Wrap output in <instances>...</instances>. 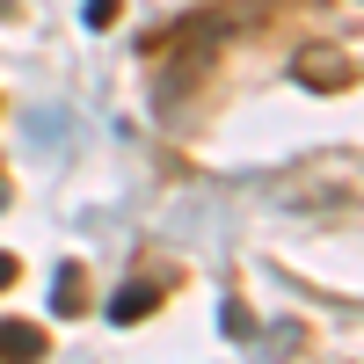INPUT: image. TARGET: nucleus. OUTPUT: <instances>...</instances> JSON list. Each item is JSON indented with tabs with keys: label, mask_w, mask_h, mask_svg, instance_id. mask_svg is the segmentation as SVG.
Instances as JSON below:
<instances>
[{
	"label": "nucleus",
	"mask_w": 364,
	"mask_h": 364,
	"mask_svg": "<svg viewBox=\"0 0 364 364\" xmlns=\"http://www.w3.org/2000/svg\"><path fill=\"white\" fill-rule=\"evenodd\" d=\"M37 357H44V328L0 321V364H37Z\"/></svg>",
	"instance_id": "2"
},
{
	"label": "nucleus",
	"mask_w": 364,
	"mask_h": 364,
	"mask_svg": "<svg viewBox=\"0 0 364 364\" xmlns=\"http://www.w3.org/2000/svg\"><path fill=\"white\" fill-rule=\"evenodd\" d=\"M80 15L95 22V29H102V22H117V0H80Z\"/></svg>",
	"instance_id": "6"
},
{
	"label": "nucleus",
	"mask_w": 364,
	"mask_h": 364,
	"mask_svg": "<svg viewBox=\"0 0 364 364\" xmlns=\"http://www.w3.org/2000/svg\"><path fill=\"white\" fill-rule=\"evenodd\" d=\"M0 15H15V0H0Z\"/></svg>",
	"instance_id": "8"
},
{
	"label": "nucleus",
	"mask_w": 364,
	"mask_h": 364,
	"mask_svg": "<svg viewBox=\"0 0 364 364\" xmlns=\"http://www.w3.org/2000/svg\"><path fill=\"white\" fill-rule=\"evenodd\" d=\"M0 204H8V182H0Z\"/></svg>",
	"instance_id": "9"
},
{
	"label": "nucleus",
	"mask_w": 364,
	"mask_h": 364,
	"mask_svg": "<svg viewBox=\"0 0 364 364\" xmlns=\"http://www.w3.org/2000/svg\"><path fill=\"white\" fill-rule=\"evenodd\" d=\"M219 321H226V336H233V343H248V336H255V328H248V306H240V299H226V306H219Z\"/></svg>",
	"instance_id": "5"
},
{
	"label": "nucleus",
	"mask_w": 364,
	"mask_h": 364,
	"mask_svg": "<svg viewBox=\"0 0 364 364\" xmlns=\"http://www.w3.org/2000/svg\"><path fill=\"white\" fill-rule=\"evenodd\" d=\"M291 73L306 80V87H328V95H336V87L350 80V58H343V51H321V44H306V51L291 58Z\"/></svg>",
	"instance_id": "1"
},
{
	"label": "nucleus",
	"mask_w": 364,
	"mask_h": 364,
	"mask_svg": "<svg viewBox=\"0 0 364 364\" xmlns=\"http://www.w3.org/2000/svg\"><path fill=\"white\" fill-rule=\"evenodd\" d=\"M15 284V255H0V291H8Z\"/></svg>",
	"instance_id": "7"
},
{
	"label": "nucleus",
	"mask_w": 364,
	"mask_h": 364,
	"mask_svg": "<svg viewBox=\"0 0 364 364\" xmlns=\"http://www.w3.org/2000/svg\"><path fill=\"white\" fill-rule=\"evenodd\" d=\"M154 299H161V284H146V277H139V284H124V291L109 299V321L124 328V321H139V314H154Z\"/></svg>",
	"instance_id": "3"
},
{
	"label": "nucleus",
	"mask_w": 364,
	"mask_h": 364,
	"mask_svg": "<svg viewBox=\"0 0 364 364\" xmlns=\"http://www.w3.org/2000/svg\"><path fill=\"white\" fill-rule=\"evenodd\" d=\"M51 314H80V269L73 262L58 269V284H51Z\"/></svg>",
	"instance_id": "4"
}]
</instances>
